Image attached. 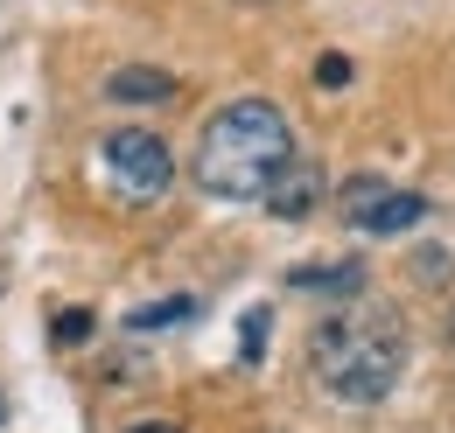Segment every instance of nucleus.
I'll use <instances>...</instances> for the list:
<instances>
[{
    "mask_svg": "<svg viewBox=\"0 0 455 433\" xmlns=\"http://www.w3.org/2000/svg\"><path fill=\"white\" fill-rule=\"evenodd\" d=\"M294 154V126H287V112L274 98H231L204 119V133H196V189L204 196H218V203H252L281 161Z\"/></svg>",
    "mask_w": 455,
    "mask_h": 433,
    "instance_id": "nucleus-1",
    "label": "nucleus"
},
{
    "mask_svg": "<svg viewBox=\"0 0 455 433\" xmlns=\"http://www.w3.org/2000/svg\"><path fill=\"white\" fill-rule=\"evenodd\" d=\"M308 371L343 405H379L406 371V322L393 308H337L308 335Z\"/></svg>",
    "mask_w": 455,
    "mask_h": 433,
    "instance_id": "nucleus-2",
    "label": "nucleus"
},
{
    "mask_svg": "<svg viewBox=\"0 0 455 433\" xmlns=\"http://www.w3.org/2000/svg\"><path fill=\"white\" fill-rule=\"evenodd\" d=\"M99 154H106V175H113V189L126 203H162L175 182V154L162 133H148V126H119L99 140Z\"/></svg>",
    "mask_w": 455,
    "mask_h": 433,
    "instance_id": "nucleus-3",
    "label": "nucleus"
},
{
    "mask_svg": "<svg viewBox=\"0 0 455 433\" xmlns=\"http://www.w3.org/2000/svg\"><path fill=\"white\" fill-rule=\"evenodd\" d=\"M343 216H350L357 231H371V238H393V231H413V224L427 216V196L393 189V182H379V175H350V182H343Z\"/></svg>",
    "mask_w": 455,
    "mask_h": 433,
    "instance_id": "nucleus-4",
    "label": "nucleus"
},
{
    "mask_svg": "<svg viewBox=\"0 0 455 433\" xmlns=\"http://www.w3.org/2000/svg\"><path fill=\"white\" fill-rule=\"evenodd\" d=\"M259 196H267V210L281 216V224H294V216H308L315 203H323V196H330V175H323L315 161H301V154H287L281 175H274Z\"/></svg>",
    "mask_w": 455,
    "mask_h": 433,
    "instance_id": "nucleus-5",
    "label": "nucleus"
},
{
    "mask_svg": "<svg viewBox=\"0 0 455 433\" xmlns=\"http://www.w3.org/2000/svg\"><path fill=\"white\" fill-rule=\"evenodd\" d=\"M106 98H113V106H169L175 77L155 70V63H119L113 77H106Z\"/></svg>",
    "mask_w": 455,
    "mask_h": 433,
    "instance_id": "nucleus-6",
    "label": "nucleus"
},
{
    "mask_svg": "<svg viewBox=\"0 0 455 433\" xmlns=\"http://www.w3.org/2000/svg\"><path fill=\"white\" fill-rule=\"evenodd\" d=\"M287 279L308 287V294H357V287H364V266H357V259H343V266H294Z\"/></svg>",
    "mask_w": 455,
    "mask_h": 433,
    "instance_id": "nucleus-7",
    "label": "nucleus"
},
{
    "mask_svg": "<svg viewBox=\"0 0 455 433\" xmlns=\"http://www.w3.org/2000/svg\"><path fill=\"white\" fill-rule=\"evenodd\" d=\"M189 315H196V294H169V301L133 308V315H126V328H140V335H148V328H175V322H189Z\"/></svg>",
    "mask_w": 455,
    "mask_h": 433,
    "instance_id": "nucleus-8",
    "label": "nucleus"
},
{
    "mask_svg": "<svg viewBox=\"0 0 455 433\" xmlns=\"http://www.w3.org/2000/svg\"><path fill=\"white\" fill-rule=\"evenodd\" d=\"M238 350H245V364H259V350H267V308H252L245 328H238Z\"/></svg>",
    "mask_w": 455,
    "mask_h": 433,
    "instance_id": "nucleus-9",
    "label": "nucleus"
},
{
    "mask_svg": "<svg viewBox=\"0 0 455 433\" xmlns=\"http://www.w3.org/2000/svg\"><path fill=\"white\" fill-rule=\"evenodd\" d=\"M84 335H92V308H63L57 315V342L70 350V342H84Z\"/></svg>",
    "mask_w": 455,
    "mask_h": 433,
    "instance_id": "nucleus-10",
    "label": "nucleus"
},
{
    "mask_svg": "<svg viewBox=\"0 0 455 433\" xmlns=\"http://www.w3.org/2000/svg\"><path fill=\"white\" fill-rule=\"evenodd\" d=\"M315 84H323V91H343V84H350V56H323V63H315Z\"/></svg>",
    "mask_w": 455,
    "mask_h": 433,
    "instance_id": "nucleus-11",
    "label": "nucleus"
},
{
    "mask_svg": "<svg viewBox=\"0 0 455 433\" xmlns=\"http://www.w3.org/2000/svg\"><path fill=\"white\" fill-rule=\"evenodd\" d=\"M413 279H449V252H442V245L413 252Z\"/></svg>",
    "mask_w": 455,
    "mask_h": 433,
    "instance_id": "nucleus-12",
    "label": "nucleus"
},
{
    "mask_svg": "<svg viewBox=\"0 0 455 433\" xmlns=\"http://www.w3.org/2000/svg\"><path fill=\"white\" fill-rule=\"evenodd\" d=\"M126 433H182V427H169V420H140V427H126Z\"/></svg>",
    "mask_w": 455,
    "mask_h": 433,
    "instance_id": "nucleus-13",
    "label": "nucleus"
},
{
    "mask_svg": "<svg viewBox=\"0 0 455 433\" xmlns=\"http://www.w3.org/2000/svg\"><path fill=\"white\" fill-rule=\"evenodd\" d=\"M449 342H455V308H449Z\"/></svg>",
    "mask_w": 455,
    "mask_h": 433,
    "instance_id": "nucleus-14",
    "label": "nucleus"
},
{
    "mask_svg": "<svg viewBox=\"0 0 455 433\" xmlns=\"http://www.w3.org/2000/svg\"><path fill=\"white\" fill-rule=\"evenodd\" d=\"M0 420H7V405H0Z\"/></svg>",
    "mask_w": 455,
    "mask_h": 433,
    "instance_id": "nucleus-15",
    "label": "nucleus"
}]
</instances>
